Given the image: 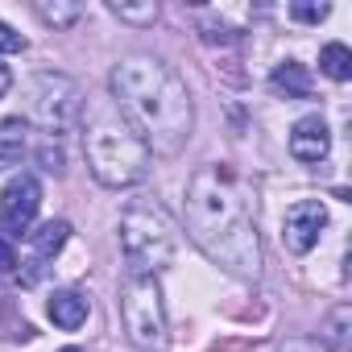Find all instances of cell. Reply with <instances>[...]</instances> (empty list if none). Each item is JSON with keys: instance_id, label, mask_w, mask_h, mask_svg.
I'll return each mask as SVG.
<instances>
[{"instance_id": "18", "label": "cell", "mask_w": 352, "mask_h": 352, "mask_svg": "<svg viewBox=\"0 0 352 352\" xmlns=\"http://www.w3.org/2000/svg\"><path fill=\"white\" fill-rule=\"evenodd\" d=\"M327 5H307V0H294L290 5V17L294 21H307V25H319V21H327Z\"/></svg>"}, {"instance_id": "8", "label": "cell", "mask_w": 352, "mask_h": 352, "mask_svg": "<svg viewBox=\"0 0 352 352\" xmlns=\"http://www.w3.org/2000/svg\"><path fill=\"white\" fill-rule=\"evenodd\" d=\"M323 228H327V208H323V199H298V204L286 208V216H282V245H286L294 257H302V253H311V249L319 245Z\"/></svg>"}, {"instance_id": "11", "label": "cell", "mask_w": 352, "mask_h": 352, "mask_svg": "<svg viewBox=\"0 0 352 352\" xmlns=\"http://www.w3.org/2000/svg\"><path fill=\"white\" fill-rule=\"evenodd\" d=\"M87 294H79V290H54L50 294V302H46V315H50V323L54 327H63V331H75V327H83L87 323Z\"/></svg>"}, {"instance_id": "9", "label": "cell", "mask_w": 352, "mask_h": 352, "mask_svg": "<svg viewBox=\"0 0 352 352\" xmlns=\"http://www.w3.org/2000/svg\"><path fill=\"white\" fill-rule=\"evenodd\" d=\"M71 241V224L67 220H46L38 232H30V245H34V253H30V270H21V286H38L42 278H46V270H50V261L63 253V245Z\"/></svg>"}, {"instance_id": "20", "label": "cell", "mask_w": 352, "mask_h": 352, "mask_svg": "<svg viewBox=\"0 0 352 352\" xmlns=\"http://www.w3.org/2000/svg\"><path fill=\"white\" fill-rule=\"evenodd\" d=\"M38 162H42V170H50V174H58V170H63V149H58V145H54V141L46 137V145L38 149Z\"/></svg>"}, {"instance_id": "17", "label": "cell", "mask_w": 352, "mask_h": 352, "mask_svg": "<svg viewBox=\"0 0 352 352\" xmlns=\"http://www.w3.org/2000/svg\"><path fill=\"white\" fill-rule=\"evenodd\" d=\"M108 13H112V17H120L124 25H153V21H157V0H141V5L108 0Z\"/></svg>"}, {"instance_id": "10", "label": "cell", "mask_w": 352, "mask_h": 352, "mask_svg": "<svg viewBox=\"0 0 352 352\" xmlns=\"http://www.w3.org/2000/svg\"><path fill=\"white\" fill-rule=\"evenodd\" d=\"M327 153H331V129H327V120L323 116H302L290 129V157L302 162V166H319Z\"/></svg>"}, {"instance_id": "3", "label": "cell", "mask_w": 352, "mask_h": 352, "mask_svg": "<svg viewBox=\"0 0 352 352\" xmlns=\"http://www.w3.org/2000/svg\"><path fill=\"white\" fill-rule=\"evenodd\" d=\"M79 124H83V153L96 183L120 191V187H137L149 174L153 153L133 133V124L116 112L112 100H83Z\"/></svg>"}, {"instance_id": "1", "label": "cell", "mask_w": 352, "mask_h": 352, "mask_svg": "<svg viewBox=\"0 0 352 352\" xmlns=\"http://www.w3.org/2000/svg\"><path fill=\"white\" fill-rule=\"evenodd\" d=\"M187 232L220 270H228L236 278H257L265 265L257 220H253V199L241 183V174L224 162L199 166L191 174Z\"/></svg>"}, {"instance_id": "23", "label": "cell", "mask_w": 352, "mask_h": 352, "mask_svg": "<svg viewBox=\"0 0 352 352\" xmlns=\"http://www.w3.org/2000/svg\"><path fill=\"white\" fill-rule=\"evenodd\" d=\"M58 352H83V348H58Z\"/></svg>"}, {"instance_id": "15", "label": "cell", "mask_w": 352, "mask_h": 352, "mask_svg": "<svg viewBox=\"0 0 352 352\" xmlns=\"http://www.w3.org/2000/svg\"><path fill=\"white\" fill-rule=\"evenodd\" d=\"M21 153H25V120H5L0 124V170H9V166H17L21 162Z\"/></svg>"}, {"instance_id": "22", "label": "cell", "mask_w": 352, "mask_h": 352, "mask_svg": "<svg viewBox=\"0 0 352 352\" xmlns=\"http://www.w3.org/2000/svg\"><path fill=\"white\" fill-rule=\"evenodd\" d=\"M9 87H13V75H9V67H5V63H0V100L9 96Z\"/></svg>"}, {"instance_id": "21", "label": "cell", "mask_w": 352, "mask_h": 352, "mask_svg": "<svg viewBox=\"0 0 352 352\" xmlns=\"http://www.w3.org/2000/svg\"><path fill=\"white\" fill-rule=\"evenodd\" d=\"M17 270V249H13V241L0 232V274H13Z\"/></svg>"}, {"instance_id": "5", "label": "cell", "mask_w": 352, "mask_h": 352, "mask_svg": "<svg viewBox=\"0 0 352 352\" xmlns=\"http://www.w3.org/2000/svg\"><path fill=\"white\" fill-rule=\"evenodd\" d=\"M120 319H124V336L141 352H162L170 344V323H166V302H162L157 278L133 274L120 286Z\"/></svg>"}, {"instance_id": "7", "label": "cell", "mask_w": 352, "mask_h": 352, "mask_svg": "<svg viewBox=\"0 0 352 352\" xmlns=\"http://www.w3.org/2000/svg\"><path fill=\"white\" fill-rule=\"evenodd\" d=\"M42 208V183L34 179V174H17V179H9V187L0 191V232H25L34 224Z\"/></svg>"}, {"instance_id": "12", "label": "cell", "mask_w": 352, "mask_h": 352, "mask_svg": "<svg viewBox=\"0 0 352 352\" xmlns=\"http://www.w3.org/2000/svg\"><path fill=\"white\" fill-rule=\"evenodd\" d=\"M319 344L327 352H352V307L348 302L327 311V319L319 323Z\"/></svg>"}, {"instance_id": "14", "label": "cell", "mask_w": 352, "mask_h": 352, "mask_svg": "<svg viewBox=\"0 0 352 352\" xmlns=\"http://www.w3.org/2000/svg\"><path fill=\"white\" fill-rule=\"evenodd\" d=\"M34 13H38L46 25H54V30H71V25L83 17V5H79V0H38Z\"/></svg>"}, {"instance_id": "4", "label": "cell", "mask_w": 352, "mask_h": 352, "mask_svg": "<svg viewBox=\"0 0 352 352\" xmlns=\"http://www.w3.org/2000/svg\"><path fill=\"white\" fill-rule=\"evenodd\" d=\"M120 249L137 278H157L179 253V224L153 199H137L120 216Z\"/></svg>"}, {"instance_id": "16", "label": "cell", "mask_w": 352, "mask_h": 352, "mask_svg": "<svg viewBox=\"0 0 352 352\" xmlns=\"http://www.w3.org/2000/svg\"><path fill=\"white\" fill-rule=\"evenodd\" d=\"M319 71H323L327 79H336V83L352 79V50H348L344 42H327V46L319 50Z\"/></svg>"}, {"instance_id": "13", "label": "cell", "mask_w": 352, "mask_h": 352, "mask_svg": "<svg viewBox=\"0 0 352 352\" xmlns=\"http://www.w3.org/2000/svg\"><path fill=\"white\" fill-rule=\"evenodd\" d=\"M270 87H274L278 96H286V100H307L315 83H311V71H307L302 63H282V67H274Z\"/></svg>"}, {"instance_id": "6", "label": "cell", "mask_w": 352, "mask_h": 352, "mask_svg": "<svg viewBox=\"0 0 352 352\" xmlns=\"http://www.w3.org/2000/svg\"><path fill=\"white\" fill-rule=\"evenodd\" d=\"M83 87L71 79V75H58V71H42L34 79V120L42 124V133L54 141L63 133H71L83 116Z\"/></svg>"}, {"instance_id": "19", "label": "cell", "mask_w": 352, "mask_h": 352, "mask_svg": "<svg viewBox=\"0 0 352 352\" xmlns=\"http://www.w3.org/2000/svg\"><path fill=\"white\" fill-rule=\"evenodd\" d=\"M21 50H25V38L9 21H0V54H21Z\"/></svg>"}, {"instance_id": "2", "label": "cell", "mask_w": 352, "mask_h": 352, "mask_svg": "<svg viewBox=\"0 0 352 352\" xmlns=\"http://www.w3.org/2000/svg\"><path fill=\"white\" fill-rule=\"evenodd\" d=\"M108 100L133 124L149 153L174 157L183 153L195 129V104L183 75L157 54H124L108 75Z\"/></svg>"}]
</instances>
